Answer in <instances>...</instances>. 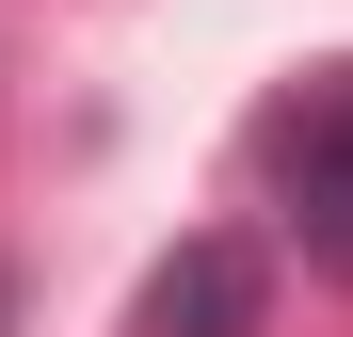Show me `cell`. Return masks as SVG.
Instances as JSON below:
<instances>
[{
    "label": "cell",
    "instance_id": "cell-1",
    "mask_svg": "<svg viewBox=\"0 0 353 337\" xmlns=\"http://www.w3.org/2000/svg\"><path fill=\"white\" fill-rule=\"evenodd\" d=\"M257 177L289 209V241H305L321 273H353V65H305L257 112Z\"/></svg>",
    "mask_w": 353,
    "mask_h": 337
},
{
    "label": "cell",
    "instance_id": "cell-2",
    "mask_svg": "<svg viewBox=\"0 0 353 337\" xmlns=\"http://www.w3.org/2000/svg\"><path fill=\"white\" fill-rule=\"evenodd\" d=\"M257 321H273V257L241 225H193V241L145 257V289H129V337H257Z\"/></svg>",
    "mask_w": 353,
    "mask_h": 337
},
{
    "label": "cell",
    "instance_id": "cell-3",
    "mask_svg": "<svg viewBox=\"0 0 353 337\" xmlns=\"http://www.w3.org/2000/svg\"><path fill=\"white\" fill-rule=\"evenodd\" d=\"M0 337H17V273H0Z\"/></svg>",
    "mask_w": 353,
    "mask_h": 337
}]
</instances>
